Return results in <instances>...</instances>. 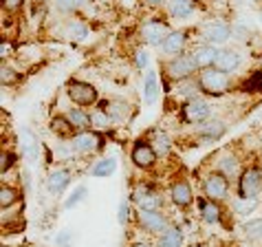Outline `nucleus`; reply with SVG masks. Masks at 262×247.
<instances>
[{"instance_id": "nucleus-1", "label": "nucleus", "mask_w": 262, "mask_h": 247, "mask_svg": "<svg viewBox=\"0 0 262 247\" xmlns=\"http://www.w3.org/2000/svg\"><path fill=\"white\" fill-rule=\"evenodd\" d=\"M199 84H201V91L212 97H221L231 91V77L214 67L199 71Z\"/></svg>"}, {"instance_id": "nucleus-2", "label": "nucleus", "mask_w": 262, "mask_h": 247, "mask_svg": "<svg viewBox=\"0 0 262 247\" xmlns=\"http://www.w3.org/2000/svg\"><path fill=\"white\" fill-rule=\"evenodd\" d=\"M163 71H165V75L170 79H177V82H181V79L194 77L201 69H199V64H196L192 53H181L177 57H172V60H167Z\"/></svg>"}, {"instance_id": "nucleus-3", "label": "nucleus", "mask_w": 262, "mask_h": 247, "mask_svg": "<svg viewBox=\"0 0 262 247\" xmlns=\"http://www.w3.org/2000/svg\"><path fill=\"white\" fill-rule=\"evenodd\" d=\"M67 95L71 97V101L79 108L84 106H95L99 99V93L93 84L82 82V79H73V82L67 84Z\"/></svg>"}, {"instance_id": "nucleus-4", "label": "nucleus", "mask_w": 262, "mask_h": 247, "mask_svg": "<svg viewBox=\"0 0 262 247\" xmlns=\"http://www.w3.org/2000/svg\"><path fill=\"white\" fill-rule=\"evenodd\" d=\"M238 192L243 199H258V194L262 192V170L258 166H249L240 172Z\"/></svg>"}, {"instance_id": "nucleus-5", "label": "nucleus", "mask_w": 262, "mask_h": 247, "mask_svg": "<svg viewBox=\"0 0 262 247\" xmlns=\"http://www.w3.org/2000/svg\"><path fill=\"white\" fill-rule=\"evenodd\" d=\"M201 38L205 45L223 47L231 38V27L223 23V20H212V23H205L201 27Z\"/></svg>"}, {"instance_id": "nucleus-6", "label": "nucleus", "mask_w": 262, "mask_h": 247, "mask_svg": "<svg viewBox=\"0 0 262 247\" xmlns=\"http://www.w3.org/2000/svg\"><path fill=\"white\" fill-rule=\"evenodd\" d=\"M137 223L139 228L150 232V234H163V232L170 228V221L161 210H139L137 212Z\"/></svg>"}, {"instance_id": "nucleus-7", "label": "nucleus", "mask_w": 262, "mask_h": 247, "mask_svg": "<svg viewBox=\"0 0 262 247\" xmlns=\"http://www.w3.org/2000/svg\"><path fill=\"white\" fill-rule=\"evenodd\" d=\"M203 192H205V197L212 199V201H225L229 194V179L218 170L209 172L205 177V181H203Z\"/></svg>"}, {"instance_id": "nucleus-8", "label": "nucleus", "mask_w": 262, "mask_h": 247, "mask_svg": "<svg viewBox=\"0 0 262 247\" xmlns=\"http://www.w3.org/2000/svg\"><path fill=\"white\" fill-rule=\"evenodd\" d=\"M71 146L79 155H93V152H97L104 146V139H101V135L95 133V130H82V133H77L71 139Z\"/></svg>"}, {"instance_id": "nucleus-9", "label": "nucleus", "mask_w": 262, "mask_h": 247, "mask_svg": "<svg viewBox=\"0 0 262 247\" xmlns=\"http://www.w3.org/2000/svg\"><path fill=\"white\" fill-rule=\"evenodd\" d=\"M209 113H212V108L205 99L201 97H194V99H187L183 104V119L187 123H192V126H199V123L207 121L209 119Z\"/></svg>"}, {"instance_id": "nucleus-10", "label": "nucleus", "mask_w": 262, "mask_h": 247, "mask_svg": "<svg viewBox=\"0 0 262 247\" xmlns=\"http://www.w3.org/2000/svg\"><path fill=\"white\" fill-rule=\"evenodd\" d=\"M170 33H172V29L167 27V23H163V20H148V23L141 27V35L150 47H161Z\"/></svg>"}, {"instance_id": "nucleus-11", "label": "nucleus", "mask_w": 262, "mask_h": 247, "mask_svg": "<svg viewBox=\"0 0 262 247\" xmlns=\"http://www.w3.org/2000/svg\"><path fill=\"white\" fill-rule=\"evenodd\" d=\"M240 67H243V53H240L238 49H218L214 69L231 75V73H236Z\"/></svg>"}, {"instance_id": "nucleus-12", "label": "nucleus", "mask_w": 262, "mask_h": 247, "mask_svg": "<svg viewBox=\"0 0 262 247\" xmlns=\"http://www.w3.org/2000/svg\"><path fill=\"white\" fill-rule=\"evenodd\" d=\"M130 159H133V163L137 166V168L150 170V168H155V163H157L159 155L155 152V148H152L150 143L137 141V143H135V148H133V152H130Z\"/></svg>"}, {"instance_id": "nucleus-13", "label": "nucleus", "mask_w": 262, "mask_h": 247, "mask_svg": "<svg viewBox=\"0 0 262 247\" xmlns=\"http://www.w3.org/2000/svg\"><path fill=\"white\" fill-rule=\"evenodd\" d=\"M185 45H187V31H183V29H177V31H172L170 35H167L165 42L161 45V57L172 60V57L185 53Z\"/></svg>"}, {"instance_id": "nucleus-14", "label": "nucleus", "mask_w": 262, "mask_h": 247, "mask_svg": "<svg viewBox=\"0 0 262 247\" xmlns=\"http://www.w3.org/2000/svg\"><path fill=\"white\" fill-rule=\"evenodd\" d=\"M225 133H227V126H225V121H221V119H207V121L199 123V128H196V137L203 139V143L221 139Z\"/></svg>"}, {"instance_id": "nucleus-15", "label": "nucleus", "mask_w": 262, "mask_h": 247, "mask_svg": "<svg viewBox=\"0 0 262 247\" xmlns=\"http://www.w3.org/2000/svg\"><path fill=\"white\" fill-rule=\"evenodd\" d=\"M170 199L174 205L179 208H187L194 203V192H192V186L187 183V179H179L170 186Z\"/></svg>"}, {"instance_id": "nucleus-16", "label": "nucleus", "mask_w": 262, "mask_h": 247, "mask_svg": "<svg viewBox=\"0 0 262 247\" xmlns=\"http://www.w3.org/2000/svg\"><path fill=\"white\" fill-rule=\"evenodd\" d=\"M71 183V172L67 168H57L47 177V190L51 194H62Z\"/></svg>"}, {"instance_id": "nucleus-17", "label": "nucleus", "mask_w": 262, "mask_h": 247, "mask_svg": "<svg viewBox=\"0 0 262 247\" xmlns=\"http://www.w3.org/2000/svg\"><path fill=\"white\" fill-rule=\"evenodd\" d=\"M192 55H194V60L196 64H199V69H209V67H214V62H216V55H218V49L212 47V45H199L194 51H192Z\"/></svg>"}, {"instance_id": "nucleus-18", "label": "nucleus", "mask_w": 262, "mask_h": 247, "mask_svg": "<svg viewBox=\"0 0 262 247\" xmlns=\"http://www.w3.org/2000/svg\"><path fill=\"white\" fill-rule=\"evenodd\" d=\"M194 3L192 0H167V13L172 20H187L194 13Z\"/></svg>"}, {"instance_id": "nucleus-19", "label": "nucleus", "mask_w": 262, "mask_h": 247, "mask_svg": "<svg viewBox=\"0 0 262 247\" xmlns=\"http://www.w3.org/2000/svg\"><path fill=\"white\" fill-rule=\"evenodd\" d=\"M49 128H51V133H55L57 137H62V139H73V137L77 135L75 133V126L69 121L67 115H55V117L51 119Z\"/></svg>"}, {"instance_id": "nucleus-20", "label": "nucleus", "mask_w": 262, "mask_h": 247, "mask_svg": "<svg viewBox=\"0 0 262 247\" xmlns=\"http://www.w3.org/2000/svg\"><path fill=\"white\" fill-rule=\"evenodd\" d=\"M157 247H183V230L177 225H170L163 234H159Z\"/></svg>"}, {"instance_id": "nucleus-21", "label": "nucleus", "mask_w": 262, "mask_h": 247, "mask_svg": "<svg viewBox=\"0 0 262 247\" xmlns=\"http://www.w3.org/2000/svg\"><path fill=\"white\" fill-rule=\"evenodd\" d=\"M159 97V77H157V71H148L143 79V99L145 104L152 106Z\"/></svg>"}, {"instance_id": "nucleus-22", "label": "nucleus", "mask_w": 262, "mask_h": 247, "mask_svg": "<svg viewBox=\"0 0 262 247\" xmlns=\"http://www.w3.org/2000/svg\"><path fill=\"white\" fill-rule=\"evenodd\" d=\"M201 216H203V221H207V223H221L223 219V210L221 205H218V201H212V199H207V201H201Z\"/></svg>"}, {"instance_id": "nucleus-23", "label": "nucleus", "mask_w": 262, "mask_h": 247, "mask_svg": "<svg viewBox=\"0 0 262 247\" xmlns=\"http://www.w3.org/2000/svg\"><path fill=\"white\" fill-rule=\"evenodd\" d=\"M67 117L69 121L75 126V130H86L89 126H93L91 123V113H86L84 108H79V106H73L71 111L67 113Z\"/></svg>"}, {"instance_id": "nucleus-24", "label": "nucleus", "mask_w": 262, "mask_h": 247, "mask_svg": "<svg viewBox=\"0 0 262 247\" xmlns=\"http://www.w3.org/2000/svg\"><path fill=\"white\" fill-rule=\"evenodd\" d=\"M199 91H201L199 77H187V79H181L179 86H177V93H179V95H183V97H185V101H187V99L199 97Z\"/></svg>"}, {"instance_id": "nucleus-25", "label": "nucleus", "mask_w": 262, "mask_h": 247, "mask_svg": "<svg viewBox=\"0 0 262 247\" xmlns=\"http://www.w3.org/2000/svg\"><path fill=\"white\" fill-rule=\"evenodd\" d=\"M218 172H223L225 177H236V174L240 172V163H238V159L234 155H221V159H218Z\"/></svg>"}, {"instance_id": "nucleus-26", "label": "nucleus", "mask_w": 262, "mask_h": 247, "mask_svg": "<svg viewBox=\"0 0 262 247\" xmlns=\"http://www.w3.org/2000/svg\"><path fill=\"white\" fill-rule=\"evenodd\" d=\"M115 170H117V159L106 157V159H99V161L93 166V177L104 179V177H111Z\"/></svg>"}, {"instance_id": "nucleus-27", "label": "nucleus", "mask_w": 262, "mask_h": 247, "mask_svg": "<svg viewBox=\"0 0 262 247\" xmlns=\"http://www.w3.org/2000/svg\"><path fill=\"white\" fill-rule=\"evenodd\" d=\"M150 146L155 148V152L159 157H165V155H170V150H172V141L165 133H155L150 139Z\"/></svg>"}, {"instance_id": "nucleus-28", "label": "nucleus", "mask_w": 262, "mask_h": 247, "mask_svg": "<svg viewBox=\"0 0 262 247\" xmlns=\"http://www.w3.org/2000/svg\"><path fill=\"white\" fill-rule=\"evenodd\" d=\"M91 123H93L95 128H108V126H111V123H115V121H113L111 115H108L106 108L99 106V108H93V111H91Z\"/></svg>"}, {"instance_id": "nucleus-29", "label": "nucleus", "mask_w": 262, "mask_h": 247, "mask_svg": "<svg viewBox=\"0 0 262 247\" xmlns=\"http://www.w3.org/2000/svg\"><path fill=\"white\" fill-rule=\"evenodd\" d=\"M64 35H69L71 40H84L89 35V27L84 23H79V20H71L67 29H64Z\"/></svg>"}, {"instance_id": "nucleus-30", "label": "nucleus", "mask_w": 262, "mask_h": 247, "mask_svg": "<svg viewBox=\"0 0 262 247\" xmlns=\"http://www.w3.org/2000/svg\"><path fill=\"white\" fill-rule=\"evenodd\" d=\"M135 203H137V208H139V210H161L163 199L159 197L155 190H152V192H148L145 197H141L139 201H135Z\"/></svg>"}, {"instance_id": "nucleus-31", "label": "nucleus", "mask_w": 262, "mask_h": 247, "mask_svg": "<svg viewBox=\"0 0 262 247\" xmlns=\"http://www.w3.org/2000/svg\"><path fill=\"white\" fill-rule=\"evenodd\" d=\"M240 89L247 93H262V69L253 71V73L240 84Z\"/></svg>"}, {"instance_id": "nucleus-32", "label": "nucleus", "mask_w": 262, "mask_h": 247, "mask_svg": "<svg viewBox=\"0 0 262 247\" xmlns=\"http://www.w3.org/2000/svg\"><path fill=\"white\" fill-rule=\"evenodd\" d=\"M16 201H18V190L16 188H11V186L0 188V208H3V212L7 208H11Z\"/></svg>"}, {"instance_id": "nucleus-33", "label": "nucleus", "mask_w": 262, "mask_h": 247, "mask_svg": "<svg viewBox=\"0 0 262 247\" xmlns=\"http://www.w3.org/2000/svg\"><path fill=\"white\" fill-rule=\"evenodd\" d=\"M106 111L113 117V121H121V119H126V115H128V104L126 101H108Z\"/></svg>"}, {"instance_id": "nucleus-34", "label": "nucleus", "mask_w": 262, "mask_h": 247, "mask_svg": "<svg viewBox=\"0 0 262 247\" xmlns=\"http://www.w3.org/2000/svg\"><path fill=\"white\" fill-rule=\"evenodd\" d=\"M89 3V0H55V9L62 13H75L82 7Z\"/></svg>"}, {"instance_id": "nucleus-35", "label": "nucleus", "mask_w": 262, "mask_h": 247, "mask_svg": "<svg viewBox=\"0 0 262 247\" xmlns=\"http://www.w3.org/2000/svg\"><path fill=\"white\" fill-rule=\"evenodd\" d=\"M245 234L253 241H262V219H251L245 223Z\"/></svg>"}, {"instance_id": "nucleus-36", "label": "nucleus", "mask_w": 262, "mask_h": 247, "mask_svg": "<svg viewBox=\"0 0 262 247\" xmlns=\"http://www.w3.org/2000/svg\"><path fill=\"white\" fill-rule=\"evenodd\" d=\"M23 135H25V141H23V146H25V155L33 161L35 155H38V146H35V139L31 137V133H29V130H25Z\"/></svg>"}, {"instance_id": "nucleus-37", "label": "nucleus", "mask_w": 262, "mask_h": 247, "mask_svg": "<svg viewBox=\"0 0 262 247\" xmlns=\"http://www.w3.org/2000/svg\"><path fill=\"white\" fill-rule=\"evenodd\" d=\"M84 194H86V186H77V188H75V192H73L71 197L67 199V203H64V208H73V205H77V203L84 199Z\"/></svg>"}, {"instance_id": "nucleus-38", "label": "nucleus", "mask_w": 262, "mask_h": 247, "mask_svg": "<svg viewBox=\"0 0 262 247\" xmlns=\"http://www.w3.org/2000/svg\"><path fill=\"white\" fill-rule=\"evenodd\" d=\"M13 163H16V155L9 152V150H3V163H0V172H3V177L9 172V168Z\"/></svg>"}, {"instance_id": "nucleus-39", "label": "nucleus", "mask_w": 262, "mask_h": 247, "mask_svg": "<svg viewBox=\"0 0 262 247\" xmlns=\"http://www.w3.org/2000/svg\"><path fill=\"white\" fill-rule=\"evenodd\" d=\"M234 205H236V210L240 214H247V212H251V210L256 208V199H243V197H240Z\"/></svg>"}, {"instance_id": "nucleus-40", "label": "nucleus", "mask_w": 262, "mask_h": 247, "mask_svg": "<svg viewBox=\"0 0 262 247\" xmlns=\"http://www.w3.org/2000/svg\"><path fill=\"white\" fill-rule=\"evenodd\" d=\"M117 219H119L121 225L128 223V219H130V203H128V201H121V203H119V214H117Z\"/></svg>"}, {"instance_id": "nucleus-41", "label": "nucleus", "mask_w": 262, "mask_h": 247, "mask_svg": "<svg viewBox=\"0 0 262 247\" xmlns=\"http://www.w3.org/2000/svg\"><path fill=\"white\" fill-rule=\"evenodd\" d=\"M3 5H5V9H9V11H18L20 7H23V0H3Z\"/></svg>"}, {"instance_id": "nucleus-42", "label": "nucleus", "mask_w": 262, "mask_h": 247, "mask_svg": "<svg viewBox=\"0 0 262 247\" xmlns=\"http://www.w3.org/2000/svg\"><path fill=\"white\" fill-rule=\"evenodd\" d=\"M13 79V71L9 67H3V84H9Z\"/></svg>"}, {"instance_id": "nucleus-43", "label": "nucleus", "mask_w": 262, "mask_h": 247, "mask_svg": "<svg viewBox=\"0 0 262 247\" xmlns=\"http://www.w3.org/2000/svg\"><path fill=\"white\" fill-rule=\"evenodd\" d=\"M69 238H71V232H69V230H64L62 234L57 236V245H67V241H69Z\"/></svg>"}, {"instance_id": "nucleus-44", "label": "nucleus", "mask_w": 262, "mask_h": 247, "mask_svg": "<svg viewBox=\"0 0 262 247\" xmlns=\"http://www.w3.org/2000/svg\"><path fill=\"white\" fill-rule=\"evenodd\" d=\"M139 67H148V53L145 51H139Z\"/></svg>"}, {"instance_id": "nucleus-45", "label": "nucleus", "mask_w": 262, "mask_h": 247, "mask_svg": "<svg viewBox=\"0 0 262 247\" xmlns=\"http://www.w3.org/2000/svg\"><path fill=\"white\" fill-rule=\"evenodd\" d=\"M165 3H167V0H145V5H150V7H161Z\"/></svg>"}, {"instance_id": "nucleus-46", "label": "nucleus", "mask_w": 262, "mask_h": 247, "mask_svg": "<svg viewBox=\"0 0 262 247\" xmlns=\"http://www.w3.org/2000/svg\"><path fill=\"white\" fill-rule=\"evenodd\" d=\"M133 247H152V245H148V243H137V245H133Z\"/></svg>"}, {"instance_id": "nucleus-47", "label": "nucleus", "mask_w": 262, "mask_h": 247, "mask_svg": "<svg viewBox=\"0 0 262 247\" xmlns=\"http://www.w3.org/2000/svg\"><path fill=\"white\" fill-rule=\"evenodd\" d=\"M196 247H203V245H196Z\"/></svg>"}]
</instances>
